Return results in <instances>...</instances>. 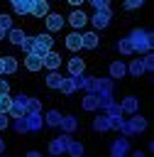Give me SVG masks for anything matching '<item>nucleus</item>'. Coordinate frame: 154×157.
Listing matches in <instances>:
<instances>
[{"label":"nucleus","mask_w":154,"mask_h":157,"mask_svg":"<svg viewBox=\"0 0 154 157\" xmlns=\"http://www.w3.org/2000/svg\"><path fill=\"white\" fill-rule=\"evenodd\" d=\"M12 29V20H10V15H0V32H10Z\"/></svg>","instance_id":"nucleus-35"},{"label":"nucleus","mask_w":154,"mask_h":157,"mask_svg":"<svg viewBox=\"0 0 154 157\" xmlns=\"http://www.w3.org/2000/svg\"><path fill=\"white\" fill-rule=\"evenodd\" d=\"M142 66H144V71H152V69H154V56H152L149 52L142 56Z\"/></svg>","instance_id":"nucleus-36"},{"label":"nucleus","mask_w":154,"mask_h":157,"mask_svg":"<svg viewBox=\"0 0 154 157\" xmlns=\"http://www.w3.org/2000/svg\"><path fill=\"white\" fill-rule=\"evenodd\" d=\"M24 66H27V71H39V69H42V56L27 54V56H24Z\"/></svg>","instance_id":"nucleus-23"},{"label":"nucleus","mask_w":154,"mask_h":157,"mask_svg":"<svg viewBox=\"0 0 154 157\" xmlns=\"http://www.w3.org/2000/svg\"><path fill=\"white\" fill-rule=\"evenodd\" d=\"M59 91H61L64 96H73V93H76L73 78H71V76H64V78H61V86H59Z\"/></svg>","instance_id":"nucleus-25"},{"label":"nucleus","mask_w":154,"mask_h":157,"mask_svg":"<svg viewBox=\"0 0 154 157\" xmlns=\"http://www.w3.org/2000/svg\"><path fill=\"white\" fill-rule=\"evenodd\" d=\"M127 74H132L134 78H139V76L144 74V66H142V59H132V61H130V66H127Z\"/></svg>","instance_id":"nucleus-28"},{"label":"nucleus","mask_w":154,"mask_h":157,"mask_svg":"<svg viewBox=\"0 0 154 157\" xmlns=\"http://www.w3.org/2000/svg\"><path fill=\"white\" fill-rule=\"evenodd\" d=\"M108 71H110V78H125V76H127V64H125L122 59H115Z\"/></svg>","instance_id":"nucleus-13"},{"label":"nucleus","mask_w":154,"mask_h":157,"mask_svg":"<svg viewBox=\"0 0 154 157\" xmlns=\"http://www.w3.org/2000/svg\"><path fill=\"white\" fill-rule=\"evenodd\" d=\"M95 93H112V78H95Z\"/></svg>","instance_id":"nucleus-26"},{"label":"nucleus","mask_w":154,"mask_h":157,"mask_svg":"<svg viewBox=\"0 0 154 157\" xmlns=\"http://www.w3.org/2000/svg\"><path fill=\"white\" fill-rule=\"evenodd\" d=\"M42 66H46L49 71H59V66H61V54H56L54 49L46 52V54L42 56Z\"/></svg>","instance_id":"nucleus-7"},{"label":"nucleus","mask_w":154,"mask_h":157,"mask_svg":"<svg viewBox=\"0 0 154 157\" xmlns=\"http://www.w3.org/2000/svg\"><path fill=\"white\" fill-rule=\"evenodd\" d=\"M0 71H2V56H0Z\"/></svg>","instance_id":"nucleus-49"},{"label":"nucleus","mask_w":154,"mask_h":157,"mask_svg":"<svg viewBox=\"0 0 154 157\" xmlns=\"http://www.w3.org/2000/svg\"><path fill=\"white\" fill-rule=\"evenodd\" d=\"M44 123H46V125H51V128H56V125L61 123V113H59L56 108L46 110V115H44Z\"/></svg>","instance_id":"nucleus-29"},{"label":"nucleus","mask_w":154,"mask_h":157,"mask_svg":"<svg viewBox=\"0 0 154 157\" xmlns=\"http://www.w3.org/2000/svg\"><path fill=\"white\" fill-rule=\"evenodd\" d=\"M110 20H112V10H110V7H108V10H95L93 17H88V22H93L95 29H105V27L110 25Z\"/></svg>","instance_id":"nucleus-4"},{"label":"nucleus","mask_w":154,"mask_h":157,"mask_svg":"<svg viewBox=\"0 0 154 157\" xmlns=\"http://www.w3.org/2000/svg\"><path fill=\"white\" fill-rule=\"evenodd\" d=\"M95 96H98V108H110L115 103L112 93H95Z\"/></svg>","instance_id":"nucleus-32"},{"label":"nucleus","mask_w":154,"mask_h":157,"mask_svg":"<svg viewBox=\"0 0 154 157\" xmlns=\"http://www.w3.org/2000/svg\"><path fill=\"white\" fill-rule=\"evenodd\" d=\"M66 69H68V76H81V74H86V61L81 56H73V59H68Z\"/></svg>","instance_id":"nucleus-9"},{"label":"nucleus","mask_w":154,"mask_h":157,"mask_svg":"<svg viewBox=\"0 0 154 157\" xmlns=\"http://www.w3.org/2000/svg\"><path fill=\"white\" fill-rule=\"evenodd\" d=\"M10 103H12L10 96H0V113H7L10 115Z\"/></svg>","instance_id":"nucleus-37"},{"label":"nucleus","mask_w":154,"mask_h":157,"mask_svg":"<svg viewBox=\"0 0 154 157\" xmlns=\"http://www.w3.org/2000/svg\"><path fill=\"white\" fill-rule=\"evenodd\" d=\"M2 152H5V142L0 140V155H2Z\"/></svg>","instance_id":"nucleus-46"},{"label":"nucleus","mask_w":154,"mask_h":157,"mask_svg":"<svg viewBox=\"0 0 154 157\" xmlns=\"http://www.w3.org/2000/svg\"><path fill=\"white\" fill-rule=\"evenodd\" d=\"M64 22H66V20H64L61 15H56V12H49V15L44 17V25H46L49 32H59V29L64 27Z\"/></svg>","instance_id":"nucleus-8"},{"label":"nucleus","mask_w":154,"mask_h":157,"mask_svg":"<svg viewBox=\"0 0 154 157\" xmlns=\"http://www.w3.org/2000/svg\"><path fill=\"white\" fill-rule=\"evenodd\" d=\"M10 125V118H7V113H0V130H5Z\"/></svg>","instance_id":"nucleus-42"},{"label":"nucleus","mask_w":154,"mask_h":157,"mask_svg":"<svg viewBox=\"0 0 154 157\" xmlns=\"http://www.w3.org/2000/svg\"><path fill=\"white\" fill-rule=\"evenodd\" d=\"M117 105H120L122 113H130V115H132V113H139V101H137L134 96H125Z\"/></svg>","instance_id":"nucleus-10"},{"label":"nucleus","mask_w":154,"mask_h":157,"mask_svg":"<svg viewBox=\"0 0 154 157\" xmlns=\"http://www.w3.org/2000/svg\"><path fill=\"white\" fill-rule=\"evenodd\" d=\"M10 2H15V0H10Z\"/></svg>","instance_id":"nucleus-51"},{"label":"nucleus","mask_w":154,"mask_h":157,"mask_svg":"<svg viewBox=\"0 0 154 157\" xmlns=\"http://www.w3.org/2000/svg\"><path fill=\"white\" fill-rule=\"evenodd\" d=\"M68 140H71V135H59V137H51L49 140V155L51 157H61V155H66V145H68Z\"/></svg>","instance_id":"nucleus-3"},{"label":"nucleus","mask_w":154,"mask_h":157,"mask_svg":"<svg viewBox=\"0 0 154 157\" xmlns=\"http://www.w3.org/2000/svg\"><path fill=\"white\" fill-rule=\"evenodd\" d=\"M83 152H86V147H83V142H76V140H68V145H66V155H71V157H83Z\"/></svg>","instance_id":"nucleus-22"},{"label":"nucleus","mask_w":154,"mask_h":157,"mask_svg":"<svg viewBox=\"0 0 154 157\" xmlns=\"http://www.w3.org/2000/svg\"><path fill=\"white\" fill-rule=\"evenodd\" d=\"M127 123H130V128H132V132H134V135L147 130V118H144V115H139V113H132V118H130Z\"/></svg>","instance_id":"nucleus-14"},{"label":"nucleus","mask_w":154,"mask_h":157,"mask_svg":"<svg viewBox=\"0 0 154 157\" xmlns=\"http://www.w3.org/2000/svg\"><path fill=\"white\" fill-rule=\"evenodd\" d=\"M117 49H120V54H122V56L134 54V52H132V44H130V39H127V37H120V39H117Z\"/></svg>","instance_id":"nucleus-30"},{"label":"nucleus","mask_w":154,"mask_h":157,"mask_svg":"<svg viewBox=\"0 0 154 157\" xmlns=\"http://www.w3.org/2000/svg\"><path fill=\"white\" fill-rule=\"evenodd\" d=\"M66 2H68V5H73V7H81L86 0H66Z\"/></svg>","instance_id":"nucleus-43"},{"label":"nucleus","mask_w":154,"mask_h":157,"mask_svg":"<svg viewBox=\"0 0 154 157\" xmlns=\"http://www.w3.org/2000/svg\"><path fill=\"white\" fill-rule=\"evenodd\" d=\"M98 32H83L81 34V49H95L98 47Z\"/></svg>","instance_id":"nucleus-15"},{"label":"nucleus","mask_w":154,"mask_h":157,"mask_svg":"<svg viewBox=\"0 0 154 157\" xmlns=\"http://www.w3.org/2000/svg\"><path fill=\"white\" fill-rule=\"evenodd\" d=\"M42 110V101L39 98H27V113H39Z\"/></svg>","instance_id":"nucleus-33"},{"label":"nucleus","mask_w":154,"mask_h":157,"mask_svg":"<svg viewBox=\"0 0 154 157\" xmlns=\"http://www.w3.org/2000/svg\"><path fill=\"white\" fill-rule=\"evenodd\" d=\"M61 78H64V74H59V71H49L46 78H44V83H46L49 88H59V86H61Z\"/></svg>","instance_id":"nucleus-24"},{"label":"nucleus","mask_w":154,"mask_h":157,"mask_svg":"<svg viewBox=\"0 0 154 157\" xmlns=\"http://www.w3.org/2000/svg\"><path fill=\"white\" fill-rule=\"evenodd\" d=\"M12 7H15V12H17V15H29L32 2H29V0H15V2H12Z\"/></svg>","instance_id":"nucleus-31"},{"label":"nucleus","mask_w":154,"mask_h":157,"mask_svg":"<svg viewBox=\"0 0 154 157\" xmlns=\"http://www.w3.org/2000/svg\"><path fill=\"white\" fill-rule=\"evenodd\" d=\"M127 39H130V44H132V52H142V54H147L149 49H152V29H144V27H134L130 34H127Z\"/></svg>","instance_id":"nucleus-1"},{"label":"nucleus","mask_w":154,"mask_h":157,"mask_svg":"<svg viewBox=\"0 0 154 157\" xmlns=\"http://www.w3.org/2000/svg\"><path fill=\"white\" fill-rule=\"evenodd\" d=\"M81 108L83 110H98V96L95 93H86L81 98Z\"/></svg>","instance_id":"nucleus-20"},{"label":"nucleus","mask_w":154,"mask_h":157,"mask_svg":"<svg viewBox=\"0 0 154 157\" xmlns=\"http://www.w3.org/2000/svg\"><path fill=\"white\" fill-rule=\"evenodd\" d=\"M2 39H5V32H0V42H2Z\"/></svg>","instance_id":"nucleus-48"},{"label":"nucleus","mask_w":154,"mask_h":157,"mask_svg":"<svg viewBox=\"0 0 154 157\" xmlns=\"http://www.w3.org/2000/svg\"><path fill=\"white\" fill-rule=\"evenodd\" d=\"M93 130H95V132H108V130H112L108 115H98V118H93Z\"/></svg>","instance_id":"nucleus-21"},{"label":"nucleus","mask_w":154,"mask_h":157,"mask_svg":"<svg viewBox=\"0 0 154 157\" xmlns=\"http://www.w3.org/2000/svg\"><path fill=\"white\" fill-rule=\"evenodd\" d=\"M86 2H90L95 10H108L110 7V0H86Z\"/></svg>","instance_id":"nucleus-39"},{"label":"nucleus","mask_w":154,"mask_h":157,"mask_svg":"<svg viewBox=\"0 0 154 157\" xmlns=\"http://www.w3.org/2000/svg\"><path fill=\"white\" fill-rule=\"evenodd\" d=\"M59 125H61V130H64L66 135H71V132L78 130V120H76L73 115H61V123H59Z\"/></svg>","instance_id":"nucleus-17"},{"label":"nucleus","mask_w":154,"mask_h":157,"mask_svg":"<svg viewBox=\"0 0 154 157\" xmlns=\"http://www.w3.org/2000/svg\"><path fill=\"white\" fill-rule=\"evenodd\" d=\"M64 44H66V49L78 52V49H81V32H71V34L64 39Z\"/></svg>","instance_id":"nucleus-19"},{"label":"nucleus","mask_w":154,"mask_h":157,"mask_svg":"<svg viewBox=\"0 0 154 157\" xmlns=\"http://www.w3.org/2000/svg\"><path fill=\"white\" fill-rule=\"evenodd\" d=\"M110 157H125V155H115V152H110Z\"/></svg>","instance_id":"nucleus-47"},{"label":"nucleus","mask_w":154,"mask_h":157,"mask_svg":"<svg viewBox=\"0 0 154 157\" xmlns=\"http://www.w3.org/2000/svg\"><path fill=\"white\" fill-rule=\"evenodd\" d=\"M0 96H10V83L5 78H0Z\"/></svg>","instance_id":"nucleus-41"},{"label":"nucleus","mask_w":154,"mask_h":157,"mask_svg":"<svg viewBox=\"0 0 154 157\" xmlns=\"http://www.w3.org/2000/svg\"><path fill=\"white\" fill-rule=\"evenodd\" d=\"M24 37H27V32H24V29H17V27H12V29L5 34V39H7L10 44H17V47L22 44V39H24Z\"/></svg>","instance_id":"nucleus-18"},{"label":"nucleus","mask_w":154,"mask_h":157,"mask_svg":"<svg viewBox=\"0 0 154 157\" xmlns=\"http://www.w3.org/2000/svg\"><path fill=\"white\" fill-rule=\"evenodd\" d=\"M54 49V37L49 34V32H44V34H37L34 37V49H32V54H37V56H44L46 52H51Z\"/></svg>","instance_id":"nucleus-2"},{"label":"nucleus","mask_w":154,"mask_h":157,"mask_svg":"<svg viewBox=\"0 0 154 157\" xmlns=\"http://www.w3.org/2000/svg\"><path fill=\"white\" fill-rule=\"evenodd\" d=\"M27 98H29V96H24V93H17V96L12 98V103H10V115H12V118H20V115L27 113Z\"/></svg>","instance_id":"nucleus-5"},{"label":"nucleus","mask_w":154,"mask_h":157,"mask_svg":"<svg viewBox=\"0 0 154 157\" xmlns=\"http://www.w3.org/2000/svg\"><path fill=\"white\" fill-rule=\"evenodd\" d=\"M24 125H27V132H39L44 125L42 113H24Z\"/></svg>","instance_id":"nucleus-6"},{"label":"nucleus","mask_w":154,"mask_h":157,"mask_svg":"<svg viewBox=\"0 0 154 157\" xmlns=\"http://www.w3.org/2000/svg\"><path fill=\"white\" fill-rule=\"evenodd\" d=\"M110 152H115V155H127V152H130V140H127L125 135H122V137H115Z\"/></svg>","instance_id":"nucleus-16"},{"label":"nucleus","mask_w":154,"mask_h":157,"mask_svg":"<svg viewBox=\"0 0 154 157\" xmlns=\"http://www.w3.org/2000/svg\"><path fill=\"white\" fill-rule=\"evenodd\" d=\"M12 128H15V132H20V135H24V132H27V125H24V115H20V118H15V120H12Z\"/></svg>","instance_id":"nucleus-34"},{"label":"nucleus","mask_w":154,"mask_h":157,"mask_svg":"<svg viewBox=\"0 0 154 157\" xmlns=\"http://www.w3.org/2000/svg\"><path fill=\"white\" fill-rule=\"evenodd\" d=\"M29 15H32V17H37V20L46 17V15H49V0H37V2H32Z\"/></svg>","instance_id":"nucleus-11"},{"label":"nucleus","mask_w":154,"mask_h":157,"mask_svg":"<svg viewBox=\"0 0 154 157\" xmlns=\"http://www.w3.org/2000/svg\"><path fill=\"white\" fill-rule=\"evenodd\" d=\"M132 157H144V152H142V150H134V152H132Z\"/></svg>","instance_id":"nucleus-45"},{"label":"nucleus","mask_w":154,"mask_h":157,"mask_svg":"<svg viewBox=\"0 0 154 157\" xmlns=\"http://www.w3.org/2000/svg\"><path fill=\"white\" fill-rule=\"evenodd\" d=\"M29 2H37V0H29Z\"/></svg>","instance_id":"nucleus-50"},{"label":"nucleus","mask_w":154,"mask_h":157,"mask_svg":"<svg viewBox=\"0 0 154 157\" xmlns=\"http://www.w3.org/2000/svg\"><path fill=\"white\" fill-rule=\"evenodd\" d=\"M20 47H22V49H24L27 54H32V49H34V37H24Z\"/></svg>","instance_id":"nucleus-38"},{"label":"nucleus","mask_w":154,"mask_h":157,"mask_svg":"<svg viewBox=\"0 0 154 157\" xmlns=\"http://www.w3.org/2000/svg\"><path fill=\"white\" fill-rule=\"evenodd\" d=\"M122 5H125V10H137V7L144 5V0H125Z\"/></svg>","instance_id":"nucleus-40"},{"label":"nucleus","mask_w":154,"mask_h":157,"mask_svg":"<svg viewBox=\"0 0 154 157\" xmlns=\"http://www.w3.org/2000/svg\"><path fill=\"white\" fill-rule=\"evenodd\" d=\"M27 157H42V152H37V150H29V152H27Z\"/></svg>","instance_id":"nucleus-44"},{"label":"nucleus","mask_w":154,"mask_h":157,"mask_svg":"<svg viewBox=\"0 0 154 157\" xmlns=\"http://www.w3.org/2000/svg\"><path fill=\"white\" fill-rule=\"evenodd\" d=\"M68 22H71V27H73V29L78 32V29H81V27H83V25L88 22V15H86L83 10H78V7H76V10H73V12L68 15Z\"/></svg>","instance_id":"nucleus-12"},{"label":"nucleus","mask_w":154,"mask_h":157,"mask_svg":"<svg viewBox=\"0 0 154 157\" xmlns=\"http://www.w3.org/2000/svg\"><path fill=\"white\" fill-rule=\"evenodd\" d=\"M17 71V59L15 56H2V71L0 74H15Z\"/></svg>","instance_id":"nucleus-27"}]
</instances>
